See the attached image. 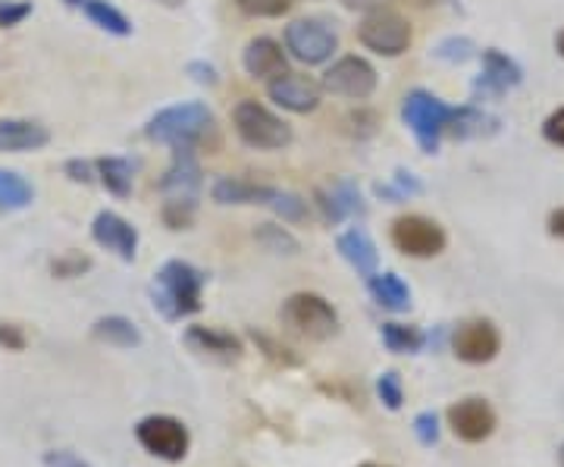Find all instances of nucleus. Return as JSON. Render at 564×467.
Wrapping results in <instances>:
<instances>
[{"instance_id": "nucleus-10", "label": "nucleus", "mask_w": 564, "mask_h": 467, "mask_svg": "<svg viewBox=\"0 0 564 467\" xmlns=\"http://www.w3.org/2000/svg\"><path fill=\"white\" fill-rule=\"evenodd\" d=\"M321 88H326L329 95L348 98V101H367L377 91V69L358 54H348L323 73Z\"/></svg>"}, {"instance_id": "nucleus-6", "label": "nucleus", "mask_w": 564, "mask_h": 467, "mask_svg": "<svg viewBox=\"0 0 564 467\" xmlns=\"http://www.w3.org/2000/svg\"><path fill=\"white\" fill-rule=\"evenodd\" d=\"M135 439L148 455L170 461V465L182 461L188 455V446H192L188 427L182 424L180 417H170V414H151V417L139 421Z\"/></svg>"}, {"instance_id": "nucleus-47", "label": "nucleus", "mask_w": 564, "mask_h": 467, "mask_svg": "<svg viewBox=\"0 0 564 467\" xmlns=\"http://www.w3.org/2000/svg\"><path fill=\"white\" fill-rule=\"evenodd\" d=\"M351 122H361V126H358V135H373V129H377V113L361 110V113L351 117Z\"/></svg>"}, {"instance_id": "nucleus-43", "label": "nucleus", "mask_w": 564, "mask_h": 467, "mask_svg": "<svg viewBox=\"0 0 564 467\" xmlns=\"http://www.w3.org/2000/svg\"><path fill=\"white\" fill-rule=\"evenodd\" d=\"M0 346L7 351H22L25 348V333L17 324H0Z\"/></svg>"}, {"instance_id": "nucleus-32", "label": "nucleus", "mask_w": 564, "mask_h": 467, "mask_svg": "<svg viewBox=\"0 0 564 467\" xmlns=\"http://www.w3.org/2000/svg\"><path fill=\"white\" fill-rule=\"evenodd\" d=\"M267 204L280 214L282 220H289V224H302V220H307V202H304L302 195H292V192L273 188V195H270V202Z\"/></svg>"}, {"instance_id": "nucleus-22", "label": "nucleus", "mask_w": 564, "mask_h": 467, "mask_svg": "<svg viewBox=\"0 0 564 467\" xmlns=\"http://www.w3.org/2000/svg\"><path fill=\"white\" fill-rule=\"evenodd\" d=\"M273 195V185L251 183L239 176H223L214 183V202L217 204H267Z\"/></svg>"}, {"instance_id": "nucleus-31", "label": "nucleus", "mask_w": 564, "mask_h": 467, "mask_svg": "<svg viewBox=\"0 0 564 467\" xmlns=\"http://www.w3.org/2000/svg\"><path fill=\"white\" fill-rule=\"evenodd\" d=\"M254 239H258L267 251H273V254H299V239H295L292 232H285L282 226L263 224L261 229L254 232Z\"/></svg>"}, {"instance_id": "nucleus-15", "label": "nucleus", "mask_w": 564, "mask_h": 467, "mask_svg": "<svg viewBox=\"0 0 564 467\" xmlns=\"http://www.w3.org/2000/svg\"><path fill=\"white\" fill-rule=\"evenodd\" d=\"M91 239L107 248V251H113L120 261L126 264H132L135 261V251H139V232H135V226L129 224V220H122L120 214H113V210H101L98 217H95V224H91Z\"/></svg>"}, {"instance_id": "nucleus-49", "label": "nucleus", "mask_w": 564, "mask_h": 467, "mask_svg": "<svg viewBox=\"0 0 564 467\" xmlns=\"http://www.w3.org/2000/svg\"><path fill=\"white\" fill-rule=\"evenodd\" d=\"M555 51H558V57L564 61V29L558 32V35H555Z\"/></svg>"}, {"instance_id": "nucleus-39", "label": "nucleus", "mask_w": 564, "mask_h": 467, "mask_svg": "<svg viewBox=\"0 0 564 467\" xmlns=\"http://www.w3.org/2000/svg\"><path fill=\"white\" fill-rule=\"evenodd\" d=\"M88 267H91L88 258H82V254H76V251H66L63 258H57V261L51 264V273H54V276H61V280H73V276H82Z\"/></svg>"}, {"instance_id": "nucleus-19", "label": "nucleus", "mask_w": 564, "mask_h": 467, "mask_svg": "<svg viewBox=\"0 0 564 467\" xmlns=\"http://www.w3.org/2000/svg\"><path fill=\"white\" fill-rule=\"evenodd\" d=\"M317 207L323 210V220H326V224H343L345 217H351V214H364L361 192L351 183L321 188V192H317Z\"/></svg>"}, {"instance_id": "nucleus-16", "label": "nucleus", "mask_w": 564, "mask_h": 467, "mask_svg": "<svg viewBox=\"0 0 564 467\" xmlns=\"http://www.w3.org/2000/svg\"><path fill=\"white\" fill-rule=\"evenodd\" d=\"M242 66L251 79H263V82H273L276 76H282V73H289L285 51H282L280 41H273V39L248 41V47H245V54H242Z\"/></svg>"}, {"instance_id": "nucleus-36", "label": "nucleus", "mask_w": 564, "mask_h": 467, "mask_svg": "<svg viewBox=\"0 0 564 467\" xmlns=\"http://www.w3.org/2000/svg\"><path fill=\"white\" fill-rule=\"evenodd\" d=\"M414 436L423 448H433L440 443V417L433 411H421L414 417Z\"/></svg>"}, {"instance_id": "nucleus-37", "label": "nucleus", "mask_w": 564, "mask_h": 467, "mask_svg": "<svg viewBox=\"0 0 564 467\" xmlns=\"http://www.w3.org/2000/svg\"><path fill=\"white\" fill-rule=\"evenodd\" d=\"M32 17V0H0V29H13Z\"/></svg>"}, {"instance_id": "nucleus-8", "label": "nucleus", "mask_w": 564, "mask_h": 467, "mask_svg": "<svg viewBox=\"0 0 564 467\" xmlns=\"http://www.w3.org/2000/svg\"><path fill=\"white\" fill-rule=\"evenodd\" d=\"M392 245L408 254V258H417V261H426V258H436L443 254L445 245H448V236L445 229L436 220L423 217V214H404L392 224Z\"/></svg>"}, {"instance_id": "nucleus-12", "label": "nucleus", "mask_w": 564, "mask_h": 467, "mask_svg": "<svg viewBox=\"0 0 564 467\" xmlns=\"http://www.w3.org/2000/svg\"><path fill=\"white\" fill-rule=\"evenodd\" d=\"M448 427L452 433L462 439V443H484L489 439L496 427H499V414H496V408L486 402L484 395H467L462 402H455V405L448 408Z\"/></svg>"}, {"instance_id": "nucleus-24", "label": "nucleus", "mask_w": 564, "mask_h": 467, "mask_svg": "<svg viewBox=\"0 0 564 467\" xmlns=\"http://www.w3.org/2000/svg\"><path fill=\"white\" fill-rule=\"evenodd\" d=\"M367 289H370L373 302L380 307H386V311L402 314V311L411 307V289H408L402 276H395V273H373V276L367 280Z\"/></svg>"}, {"instance_id": "nucleus-14", "label": "nucleus", "mask_w": 564, "mask_h": 467, "mask_svg": "<svg viewBox=\"0 0 564 467\" xmlns=\"http://www.w3.org/2000/svg\"><path fill=\"white\" fill-rule=\"evenodd\" d=\"M521 82H524V69L508 54L489 47V51H484V73L474 82V98H480V95H484V101L502 98L508 88H518Z\"/></svg>"}, {"instance_id": "nucleus-51", "label": "nucleus", "mask_w": 564, "mask_h": 467, "mask_svg": "<svg viewBox=\"0 0 564 467\" xmlns=\"http://www.w3.org/2000/svg\"><path fill=\"white\" fill-rule=\"evenodd\" d=\"M558 461H562V467H564V443H562V448H558Z\"/></svg>"}, {"instance_id": "nucleus-5", "label": "nucleus", "mask_w": 564, "mask_h": 467, "mask_svg": "<svg viewBox=\"0 0 564 467\" xmlns=\"http://www.w3.org/2000/svg\"><path fill=\"white\" fill-rule=\"evenodd\" d=\"M236 135L254 151H280L292 142L289 122H282L273 110H267L258 101H239L232 110Z\"/></svg>"}, {"instance_id": "nucleus-1", "label": "nucleus", "mask_w": 564, "mask_h": 467, "mask_svg": "<svg viewBox=\"0 0 564 467\" xmlns=\"http://www.w3.org/2000/svg\"><path fill=\"white\" fill-rule=\"evenodd\" d=\"M144 135L151 142L170 144L173 151H195L217 135V120L214 110L202 101L173 104L158 117H151V122L144 126Z\"/></svg>"}, {"instance_id": "nucleus-33", "label": "nucleus", "mask_w": 564, "mask_h": 467, "mask_svg": "<svg viewBox=\"0 0 564 467\" xmlns=\"http://www.w3.org/2000/svg\"><path fill=\"white\" fill-rule=\"evenodd\" d=\"M239 10L245 17H254V20H276L282 13L292 10L295 0H236Z\"/></svg>"}, {"instance_id": "nucleus-11", "label": "nucleus", "mask_w": 564, "mask_h": 467, "mask_svg": "<svg viewBox=\"0 0 564 467\" xmlns=\"http://www.w3.org/2000/svg\"><path fill=\"white\" fill-rule=\"evenodd\" d=\"M452 351L464 365H489L499 351H502V333L499 326L486 317L464 321L452 333Z\"/></svg>"}, {"instance_id": "nucleus-27", "label": "nucleus", "mask_w": 564, "mask_h": 467, "mask_svg": "<svg viewBox=\"0 0 564 467\" xmlns=\"http://www.w3.org/2000/svg\"><path fill=\"white\" fill-rule=\"evenodd\" d=\"M85 17L110 35H120V39L132 35V22L126 20L110 0H85Z\"/></svg>"}, {"instance_id": "nucleus-2", "label": "nucleus", "mask_w": 564, "mask_h": 467, "mask_svg": "<svg viewBox=\"0 0 564 467\" xmlns=\"http://www.w3.org/2000/svg\"><path fill=\"white\" fill-rule=\"evenodd\" d=\"M204 273L188 261H166L151 283V302L166 321H182L202 311Z\"/></svg>"}, {"instance_id": "nucleus-13", "label": "nucleus", "mask_w": 564, "mask_h": 467, "mask_svg": "<svg viewBox=\"0 0 564 467\" xmlns=\"http://www.w3.org/2000/svg\"><path fill=\"white\" fill-rule=\"evenodd\" d=\"M321 85L302 73H282L273 82H267L270 101L280 104L289 113H314L321 107Z\"/></svg>"}, {"instance_id": "nucleus-52", "label": "nucleus", "mask_w": 564, "mask_h": 467, "mask_svg": "<svg viewBox=\"0 0 564 467\" xmlns=\"http://www.w3.org/2000/svg\"><path fill=\"white\" fill-rule=\"evenodd\" d=\"M361 467H389V465H373V461H367V465H361Z\"/></svg>"}, {"instance_id": "nucleus-3", "label": "nucleus", "mask_w": 564, "mask_h": 467, "mask_svg": "<svg viewBox=\"0 0 564 467\" xmlns=\"http://www.w3.org/2000/svg\"><path fill=\"white\" fill-rule=\"evenodd\" d=\"M280 321L289 333L307 343H326L339 333V314L317 292H295L280 307Z\"/></svg>"}, {"instance_id": "nucleus-4", "label": "nucleus", "mask_w": 564, "mask_h": 467, "mask_svg": "<svg viewBox=\"0 0 564 467\" xmlns=\"http://www.w3.org/2000/svg\"><path fill=\"white\" fill-rule=\"evenodd\" d=\"M452 113H455V107H448V104L440 101L430 91H423V88H414L402 104L404 126L414 132V139L426 154L440 151V139H443V132L452 122Z\"/></svg>"}, {"instance_id": "nucleus-29", "label": "nucleus", "mask_w": 564, "mask_h": 467, "mask_svg": "<svg viewBox=\"0 0 564 467\" xmlns=\"http://www.w3.org/2000/svg\"><path fill=\"white\" fill-rule=\"evenodd\" d=\"M35 198V188L22 180L20 173H10V170H0V207L7 210H22L29 207Z\"/></svg>"}, {"instance_id": "nucleus-20", "label": "nucleus", "mask_w": 564, "mask_h": 467, "mask_svg": "<svg viewBox=\"0 0 564 467\" xmlns=\"http://www.w3.org/2000/svg\"><path fill=\"white\" fill-rule=\"evenodd\" d=\"M185 343L195 351L214 355V358H239L242 355V339H236L232 333L217 329V326H188Z\"/></svg>"}, {"instance_id": "nucleus-34", "label": "nucleus", "mask_w": 564, "mask_h": 467, "mask_svg": "<svg viewBox=\"0 0 564 467\" xmlns=\"http://www.w3.org/2000/svg\"><path fill=\"white\" fill-rule=\"evenodd\" d=\"M423 185L411 176V173H395V183L392 185H377V195L380 198H389L392 204L404 202V198H411V195H421Z\"/></svg>"}, {"instance_id": "nucleus-30", "label": "nucleus", "mask_w": 564, "mask_h": 467, "mask_svg": "<svg viewBox=\"0 0 564 467\" xmlns=\"http://www.w3.org/2000/svg\"><path fill=\"white\" fill-rule=\"evenodd\" d=\"M163 224L170 229H188L198 214V198H166L163 202Z\"/></svg>"}, {"instance_id": "nucleus-38", "label": "nucleus", "mask_w": 564, "mask_h": 467, "mask_svg": "<svg viewBox=\"0 0 564 467\" xmlns=\"http://www.w3.org/2000/svg\"><path fill=\"white\" fill-rule=\"evenodd\" d=\"M436 57L445 63H464L474 57V41L470 39H445L436 47Z\"/></svg>"}, {"instance_id": "nucleus-25", "label": "nucleus", "mask_w": 564, "mask_h": 467, "mask_svg": "<svg viewBox=\"0 0 564 467\" xmlns=\"http://www.w3.org/2000/svg\"><path fill=\"white\" fill-rule=\"evenodd\" d=\"M91 336L98 343H107L113 348H139L141 346V329L129 317H120V314H110V317H101L91 326Z\"/></svg>"}, {"instance_id": "nucleus-41", "label": "nucleus", "mask_w": 564, "mask_h": 467, "mask_svg": "<svg viewBox=\"0 0 564 467\" xmlns=\"http://www.w3.org/2000/svg\"><path fill=\"white\" fill-rule=\"evenodd\" d=\"M254 336V343L267 351V358H273L276 365H299V358L295 355H289V348L285 346H276L270 336H263V333H251Z\"/></svg>"}, {"instance_id": "nucleus-46", "label": "nucleus", "mask_w": 564, "mask_h": 467, "mask_svg": "<svg viewBox=\"0 0 564 467\" xmlns=\"http://www.w3.org/2000/svg\"><path fill=\"white\" fill-rule=\"evenodd\" d=\"M389 0H343L345 10H355V13H377V10H386Z\"/></svg>"}, {"instance_id": "nucleus-28", "label": "nucleus", "mask_w": 564, "mask_h": 467, "mask_svg": "<svg viewBox=\"0 0 564 467\" xmlns=\"http://www.w3.org/2000/svg\"><path fill=\"white\" fill-rule=\"evenodd\" d=\"M383 346L395 355H417L426 346V336L417 326L383 324Z\"/></svg>"}, {"instance_id": "nucleus-7", "label": "nucleus", "mask_w": 564, "mask_h": 467, "mask_svg": "<svg viewBox=\"0 0 564 467\" xmlns=\"http://www.w3.org/2000/svg\"><path fill=\"white\" fill-rule=\"evenodd\" d=\"M358 41L367 51H373L380 57H402L404 51L411 47V41H414V32L399 13L377 10V13H367L361 25H358Z\"/></svg>"}, {"instance_id": "nucleus-44", "label": "nucleus", "mask_w": 564, "mask_h": 467, "mask_svg": "<svg viewBox=\"0 0 564 467\" xmlns=\"http://www.w3.org/2000/svg\"><path fill=\"white\" fill-rule=\"evenodd\" d=\"M91 170H95V163H88V161H79V158H76V161H66V176H69V180H73V183H91V180H95V173H91Z\"/></svg>"}, {"instance_id": "nucleus-17", "label": "nucleus", "mask_w": 564, "mask_h": 467, "mask_svg": "<svg viewBox=\"0 0 564 467\" xmlns=\"http://www.w3.org/2000/svg\"><path fill=\"white\" fill-rule=\"evenodd\" d=\"M202 188V166L195 161V151H173V163L163 173L161 192L166 198H198Z\"/></svg>"}, {"instance_id": "nucleus-26", "label": "nucleus", "mask_w": 564, "mask_h": 467, "mask_svg": "<svg viewBox=\"0 0 564 467\" xmlns=\"http://www.w3.org/2000/svg\"><path fill=\"white\" fill-rule=\"evenodd\" d=\"M95 170L110 195H117V198L132 195V163L126 158H101V161H95Z\"/></svg>"}, {"instance_id": "nucleus-48", "label": "nucleus", "mask_w": 564, "mask_h": 467, "mask_svg": "<svg viewBox=\"0 0 564 467\" xmlns=\"http://www.w3.org/2000/svg\"><path fill=\"white\" fill-rule=\"evenodd\" d=\"M549 236H555V239H562L564 242V207H555L552 214H549Z\"/></svg>"}, {"instance_id": "nucleus-45", "label": "nucleus", "mask_w": 564, "mask_h": 467, "mask_svg": "<svg viewBox=\"0 0 564 467\" xmlns=\"http://www.w3.org/2000/svg\"><path fill=\"white\" fill-rule=\"evenodd\" d=\"M188 76L195 82H202V85H217V69H214L210 63H188Z\"/></svg>"}, {"instance_id": "nucleus-23", "label": "nucleus", "mask_w": 564, "mask_h": 467, "mask_svg": "<svg viewBox=\"0 0 564 467\" xmlns=\"http://www.w3.org/2000/svg\"><path fill=\"white\" fill-rule=\"evenodd\" d=\"M445 132H452L455 139H484V135H496L499 132V120L489 117L480 107L467 104V107H455L452 122H448Z\"/></svg>"}, {"instance_id": "nucleus-18", "label": "nucleus", "mask_w": 564, "mask_h": 467, "mask_svg": "<svg viewBox=\"0 0 564 467\" xmlns=\"http://www.w3.org/2000/svg\"><path fill=\"white\" fill-rule=\"evenodd\" d=\"M51 142V132L32 120H0V151L20 154V151H39Z\"/></svg>"}, {"instance_id": "nucleus-42", "label": "nucleus", "mask_w": 564, "mask_h": 467, "mask_svg": "<svg viewBox=\"0 0 564 467\" xmlns=\"http://www.w3.org/2000/svg\"><path fill=\"white\" fill-rule=\"evenodd\" d=\"M543 139L555 148H564V107H558L555 113H549L543 122Z\"/></svg>"}, {"instance_id": "nucleus-21", "label": "nucleus", "mask_w": 564, "mask_h": 467, "mask_svg": "<svg viewBox=\"0 0 564 467\" xmlns=\"http://www.w3.org/2000/svg\"><path fill=\"white\" fill-rule=\"evenodd\" d=\"M339 251H343V258L348 264L355 267L361 276H373L377 273V267H380V254H377V245L370 242V236L364 232V229H348L339 236Z\"/></svg>"}, {"instance_id": "nucleus-35", "label": "nucleus", "mask_w": 564, "mask_h": 467, "mask_svg": "<svg viewBox=\"0 0 564 467\" xmlns=\"http://www.w3.org/2000/svg\"><path fill=\"white\" fill-rule=\"evenodd\" d=\"M377 395L389 411H399L404 405V389H402V377L395 370H386L383 377L377 380Z\"/></svg>"}, {"instance_id": "nucleus-50", "label": "nucleus", "mask_w": 564, "mask_h": 467, "mask_svg": "<svg viewBox=\"0 0 564 467\" xmlns=\"http://www.w3.org/2000/svg\"><path fill=\"white\" fill-rule=\"evenodd\" d=\"M66 7H85V0H63Z\"/></svg>"}, {"instance_id": "nucleus-40", "label": "nucleus", "mask_w": 564, "mask_h": 467, "mask_svg": "<svg viewBox=\"0 0 564 467\" xmlns=\"http://www.w3.org/2000/svg\"><path fill=\"white\" fill-rule=\"evenodd\" d=\"M41 465L44 467H91L85 458H79L76 452H66V448H54V452H44L41 455Z\"/></svg>"}, {"instance_id": "nucleus-9", "label": "nucleus", "mask_w": 564, "mask_h": 467, "mask_svg": "<svg viewBox=\"0 0 564 467\" xmlns=\"http://www.w3.org/2000/svg\"><path fill=\"white\" fill-rule=\"evenodd\" d=\"M285 51L299 63L321 66L339 51V35L323 20H295L285 25Z\"/></svg>"}]
</instances>
